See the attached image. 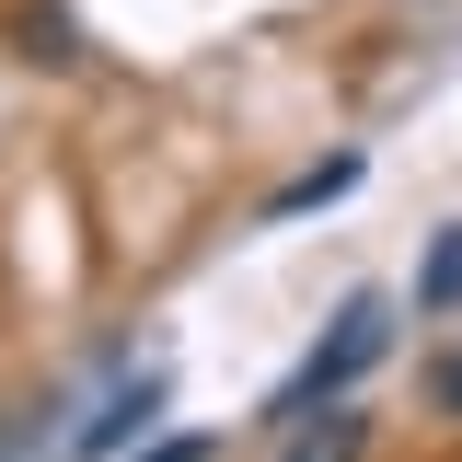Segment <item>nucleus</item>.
<instances>
[{
  "label": "nucleus",
  "instance_id": "3",
  "mask_svg": "<svg viewBox=\"0 0 462 462\" xmlns=\"http://www.w3.org/2000/svg\"><path fill=\"white\" fill-rule=\"evenodd\" d=\"M346 185H358V151H336V162H312V173H289L278 197H266V220H300V208H336Z\"/></svg>",
  "mask_w": 462,
  "mask_h": 462
},
{
  "label": "nucleus",
  "instance_id": "4",
  "mask_svg": "<svg viewBox=\"0 0 462 462\" xmlns=\"http://www.w3.org/2000/svg\"><path fill=\"white\" fill-rule=\"evenodd\" d=\"M416 312H462V231L428 243V266H416Z\"/></svg>",
  "mask_w": 462,
  "mask_h": 462
},
{
  "label": "nucleus",
  "instance_id": "6",
  "mask_svg": "<svg viewBox=\"0 0 462 462\" xmlns=\"http://www.w3.org/2000/svg\"><path fill=\"white\" fill-rule=\"evenodd\" d=\"M35 439H47V404H0V462H35Z\"/></svg>",
  "mask_w": 462,
  "mask_h": 462
},
{
  "label": "nucleus",
  "instance_id": "5",
  "mask_svg": "<svg viewBox=\"0 0 462 462\" xmlns=\"http://www.w3.org/2000/svg\"><path fill=\"white\" fill-rule=\"evenodd\" d=\"M370 451V428H358V416H336V428H312V416H300V439H289V462H358Z\"/></svg>",
  "mask_w": 462,
  "mask_h": 462
},
{
  "label": "nucleus",
  "instance_id": "2",
  "mask_svg": "<svg viewBox=\"0 0 462 462\" xmlns=\"http://www.w3.org/2000/svg\"><path fill=\"white\" fill-rule=\"evenodd\" d=\"M162 393H173L162 370H139V382H116V393H105V416H81V428H69V451H81V462L127 451V428H151V416H162Z\"/></svg>",
  "mask_w": 462,
  "mask_h": 462
},
{
  "label": "nucleus",
  "instance_id": "1",
  "mask_svg": "<svg viewBox=\"0 0 462 462\" xmlns=\"http://www.w3.org/2000/svg\"><path fill=\"white\" fill-rule=\"evenodd\" d=\"M382 346H393V300H382V289H358V300L336 312V336H324V346H312V358L278 382V393H266V428H300V416H312L324 393H346Z\"/></svg>",
  "mask_w": 462,
  "mask_h": 462
},
{
  "label": "nucleus",
  "instance_id": "8",
  "mask_svg": "<svg viewBox=\"0 0 462 462\" xmlns=\"http://www.w3.org/2000/svg\"><path fill=\"white\" fill-rule=\"evenodd\" d=\"M151 462H208V439H162V451H151Z\"/></svg>",
  "mask_w": 462,
  "mask_h": 462
},
{
  "label": "nucleus",
  "instance_id": "7",
  "mask_svg": "<svg viewBox=\"0 0 462 462\" xmlns=\"http://www.w3.org/2000/svg\"><path fill=\"white\" fill-rule=\"evenodd\" d=\"M428 404H439V416H462V358H439V370H428Z\"/></svg>",
  "mask_w": 462,
  "mask_h": 462
}]
</instances>
